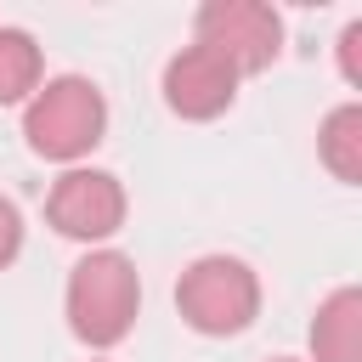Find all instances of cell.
Instances as JSON below:
<instances>
[{"label":"cell","instance_id":"9","mask_svg":"<svg viewBox=\"0 0 362 362\" xmlns=\"http://www.w3.org/2000/svg\"><path fill=\"white\" fill-rule=\"evenodd\" d=\"M40 90V45L28 28H0V107Z\"/></svg>","mask_w":362,"mask_h":362},{"label":"cell","instance_id":"11","mask_svg":"<svg viewBox=\"0 0 362 362\" xmlns=\"http://www.w3.org/2000/svg\"><path fill=\"white\" fill-rule=\"evenodd\" d=\"M339 68H345L351 85H362V23H345V34H339Z\"/></svg>","mask_w":362,"mask_h":362},{"label":"cell","instance_id":"8","mask_svg":"<svg viewBox=\"0 0 362 362\" xmlns=\"http://www.w3.org/2000/svg\"><path fill=\"white\" fill-rule=\"evenodd\" d=\"M317 153H322V164L334 170V181H345V187L362 181V107H356V102H345V107H334V113L322 119Z\"/></svg>","mask_w":362,"mask_h":362},{"label":"cell","instance_id":"4","mask_svg":"<svg viewBox=\"0 0 362 362\" xmlns=\"http://www.w3.org/2000/svg\"><path fill=\"white\" fill-rule=\"evenodd\" d=\"M198 45L221 51L238 74H260L283 51V17L260 0H204L198 6Z\"/></svg>","mask_w":362,"mask_h":362},{"label":"cell","instance_id":"2","mask_svg":"<svg viewBox=\"0 0 362 362\" xmlns=\"http://www.w3.org/2000/svg\"><path fill=\"white\" fill-rule=\"evenodd\" d=\"M107 130V102L90 79L79 74H62L51 79L45 90L28 96V113H23V136L40 158H85Z\"/></svg>","mask_w":362,"mask_h":362},{"label":"cell","instance_id":"12","mask_svg":"<svg viewBox=\"0 0 362 362\" xmlns=\"http://www.w3.org/2000/svg\"><path fill=\"white\" fill-rule=\"evenodd\" d=\"M272 362H294V356H272Z\"/></svg>","mask_w":362,"mask_h":362},{"label":"cell","instance_id":"6","mask_svg":"<svg viewBox=\"0 0 362 362\" xmlns=\"http://www.w3.org/2000/svg\"><path fill=\"white\" fill-rule=\"evenodd\" d=\"M238 96V68L209 45H181L164 68V102L181 119H221Z\"/></svg>","mask_w":362,"mask_h":362},{"label":"cell","instance_id":"10","mask_svg":"<svg viewBox=\"0 0 362 362\" xmlns=\"http://www.w3.org/2000/svg\"><path fill=\"white\" fill-rule=\"evenodd\" d=\"M17 249H23V215L11 198H0V272L17 260Z\"/></svg>","mask_w":362,"mask_h":362},{"label":"cell","instance_id":"7","mask_svg":"<svg viewBox=\"0 0 362 362\" xmlns=\"http://www.w3.org/2000/svg\"><path fill=\"white\" fill-rule=\"evenodd\" d=\"M317 362H362V288H334L311 322Z\"/></svg>","mask_w":362,"mask_h":362},{"label":"cell","instance_id":"1","mask_svg":"<svg viewBox=\"0 0 362 362\" xmlns=\"http://www.w3.org/2000/svg\"><path fill=\"white\" fill-rule=\"evenodd\" d=\"M136 311H141V277H136L130 255L96 249L68 272V328L85 345H96V351L119 345L136 328Z\"/></svg>","mask_w":362,"mask_h":362},{"label":"cell","instance_id":"3","mask_svg":"<svg viewBox=\"0 0 362 362\" xmlns=\"http://www.w3.org/2000/svg\"><path fill=\"white\" fill-rule=\"evenodd\" d=\"M175 305H181V322L209 334V339H226V334H243L260 311V277L238 260V255H204L181 272L175 283Z\"/></svg>","mask_w":362,"mask_h":362},{"label":"cell","instance_id":"5","mask_svg":"<svg viewBox=\"0 0 362 362\" xmlns=\"http://www.w3.org/2000/svg\"><path fill=\"white\" fill-rule=\"evenodd\" d=\"M45 221L62 238H79V243L113 238L124 226V187H119V175H107V170H68L51 187V198H45Z\"/></svg>","mask_w":362,"mask_h":362}]
</instances>
